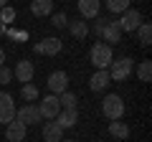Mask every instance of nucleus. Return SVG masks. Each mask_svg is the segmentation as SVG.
Masks as SVG:
<instances>
[{"label":"nucleus","instance_id":"1","mask_svg":"<svg viewBox=\"0 0 152 142\" xmlns=\"http://www.w3.org/2000/svg\"><path fill=\"white\" fill-rule=\"evenodd\" d=\"M107 71H109V79H112V81H124V79L132 76V71H134V61H132L129 56H122V59L112 61Z\"/></svg>","mask_w":152,"mask_h":142},{"label":"nucleus","instance_id":"2","mask_svg":"<svg viewBox=\"0 0 152 142\" xmlns=\"http://www.w3.org/2000/svg\"><path fill=\"white\" fill-rule=\"evenodd\" d=\"M124 99L119 97V94H107L104 97V102H102V112H104V117L107 119H122L124 117Z\"/></svg>","mask_w":152,"mask_h":142},{"label":"nucleus","instance_id":"3","mask_svg":"<svg viewBox=\"0 0 152 142\" xmlns=\"http://www.w3.org/2000/svg\"><path fill=\"white\" fill-rule=\"evenodd\" d=\"M89 59H91V64H94V69L96 71H102V69H109V64L114 61V56H112V46H107V43H94L91 46V51H89Z\"/></svg>","mask_w":152,"mask_h":142},{"label":"nucleus","instance_id":"4","mask_svg":"<svg viewBox=\"0 0 152 142\" xmlns=\"http://www.w3.org/2000/svg\"><path fill=\"white\" fill-rule=\"evenodd\" d=\"M117 23H119L122 33H134L137 28L142 26V13L137 10V8H127V10L122 13V18H119Z\"/></svg>","mask_w":152,"mask_h":142},{"label":"nucleus","instance_id":"5","mask_svg":"<svg viewBox=\"0 0 152 142\" xmlns=\"http://www.w3.org/2000/svg\"><path fill=\"white\" fill-rule=\"evenodd\" d=\"M13 119H15V99L8 91H0V124H8Z\"/></svg>","mask_w":152,"mask_h":142},{"label":"nucleus","instance_id":"6","mask_svg":"<svg viewBox=\"0 0 152 142\" xmlns=\"http://www.w3.org/2000/svg\"><path fill=\"white\" fill-rule=\"evenodd\" d=\"M15 119L23 122L26 127H31V124H36V122H41L43 117H41V112H38L36 104H23L20 109H15Z\"/></svg>","mask_w":152,"mask_h":142},{"label":"nucleus","instance_id":"7","mask_svg":"<svg viewBox=\"0 0 152 142\" xmlns=\"http://www.w3.org/2000/svg\"><path fill=\"white\" fill-rule=\"evenodd\" d=\"M48 91L51 94H64V91H69V74L66 71H53V74H48Z\"/></svg>","mask_w":152,"mask_h":142},{"label":"nucleus","instance_id":"8","mask_svg":"<svg viewBox=\"0 0 152 142\" xmlns=\"http://www.w3.org/2000/svg\"><path fill=\"white\" fill-rule=\"evenodd\" d=\"M38 112H41V117H43V119H56V114L61 112L58 97H56V94H48L46 99H41V104H38Z\"/></svg>","mask_w":152,"mask_h":142},{"label":"nucleus","instance_id":"9","mask_svg":"<svg viewBox=\"0 0 152 142\" xmlns=\"http://www.w3.org/2000/svg\"><path fill=\"white\" fill-rule=\"evenodd\" d=\"M26 132H28V127L23 124V122L13 119V122L5 124V140L8 142H23V140H26Z\"/></svg>","mask_w":152,"mask_h":142},{"label":"nucleus","instance_id":"10","mask_svg":"<svg viewBox=\"0 0 152 142\" xmlns=\"http://www.w3.org/2000/svg\"><path fill=\"white\" fill-rule=\"evenodd\" d=\"M102 41H104L107 46H117V43L122 41V28H119V23H117V20H109L107 26H104Z\"/></svg>","mask_w":152,"mask_h":142},{"label":"nucleus","instance_id":"11","mask_svg":"<svg viewBox=\"0 0 152 142\" xmlns=\"http://www.w3.org/2000/svg\"><path fill=\"white\" fill-rule=\"evenodd\" d=\"M33 74H36V66H33V61H18L15 64V71H13V79H18V81H23V84H31V79H33Z\"/></svg>","mask_w":152,"mask_h":142},{"label":"nucleus","instance_id":"12","mask_svg":"<svg viewBox=\"0 0 152 142\" xmlns=\"http://www.w3.org/2000/svg\"><path fill=\"white\" fill-rule=\"evenodd\" d=\"M33 48H36V53H41V56H56L61 48H64V43H61L58 38H43V41H38Z\"/></svg>","mask_w":152,"mask_h":142},{"label":"nucleus","instance_id":"13","mask_svg":"<svg viewBox=\"0 0 152 142\" xmlns=\"http://www.w3.org/2000/svg\"><path fill=\"white\" fill-rule=\"evenodd\" d=\"M109 81H112V79H109V71L107 69L94 71V76L89 79V89H91V91H104V89L109 86Z\"/></svg>","mask_w":152,"mask_h":142},{"label":"nucleus","instance_id":"14","mask_svg":"<svg viewBox=\"0 0 152 142\" xmlns=\"http://www.w3.org/2000/svg\"><path fill=\"white\" fill-rule=\"evenodd\" d=\"M76 122H79V112L76 109H61L58 114H56V124H58L61 130H69V127H74Z\"/></svg>","mask_w":152,"mask_h":142},{"label":"nucleus","instance_id":"15","mask_svg":"<svg viewBox=\"0 0 152 142\" xmlns=\"http://www.w3.org/2000/svg\"><path fill=\"white\" fill-rule=\"evenodd\" d=\"M99 8H102V0H79V13L81 18H96L99 15Z\"/></svg>","mask_w":152,"mask_h":142},{"label":"nucleus","instance_id":"16","mask_svg":"<svg viewBox=\"0 0 152 142\" xmlns=\"http://www.w3.org/2000/svg\"><path fill=\"white\" fill-rule=\"evenodd\" d=\"M64 140V130L56 124V119L46 122L43 124V142H61Z\"/></svg>","mask_w":152,"mask_h":142},{"label":"nucleus","instance_id":"17","mask_svg":"<svg viewBox=\"0 0 152 142\" xmlns=\"http://www.w3.org/2000/svg\"><path fill=\"white\" fill-rule=\"evenodd\" d=\"M31 13L38 15V18L51 15V13H53V0H33L31 3Z\"/></svg>","mask_w":152,"mask_h":142},{"label":"nucleus","instance_id":"18","mask_svg":"<svg viewBox=\"0 0 152 142\" xmlns=\"http://www.w3.org/2000/svg\"><path fill=\"white\" fill-rule=\"evenodd\" d=\"M109 135L117 137V140H127V137H129V127L122 119H114V122H109Z\"/></svg>","mask_w":152,"mask_h":142},{"label":"nucleus","instance_id":"19","mask_svg":"<svg viewBox=\"0 0 152 142\" xmlns=\"http://www.w3.org/2000/svg\"><path fill=\"white\" fill-rule=\"evenodd\" d=\"M66 28H69V33L74 36V38H79V41L89 36V26H86V20H71Z\"/></svg>","mask_w":152,"mask_h":142},{"label":"nucleus","instance_id":"20","mask_svg":"<svg viewBox=\"0 0 152 142\" xmlns=\"http://www.w3.org/2000/svg\"><path fill=\"white\" fill-rule=\"evenodd\" d=\"M134 33H137V38H140L142 46H150L152 43V26H150V23H142Z\"/></svg>","mask_w":152,"mask_h":142},{"label":"nucleus","instance_id":"21","mask_svg":"<svg viewBox=\"0 0 152 142\" xmlns=\"http://www.w3.org/2000/svg\"><path fill=\"white\" fill-rule=\"evenodd\" d=\"M20 97L26 99L28 104H33L38 99V86H36V84H23V86H20Z\"/></svg>","mask_w":152,"mask_h":142},{"label":"nucleus","instance_id":"22","mask_svg":"<svg viewBox=\"0 0 152 142\" xmlns=\"http://www.w3.org/2000/svg\"><path fill=\"white\" fill-rule=\"evenodd\" d=\"M104 5H107V10H112V13H124L127 8H129V0H104Z\"/></svg>","mask_w":152,"mask_h":142},{"label":"nucleus","instance_id":"23","mask_svg":"<svg viewBox=\"0 0 152 142\" xmlns=\"http://www.w3.org/2000/svg\"><path fill=\"white\" fill-rule=\"evenodd\" d=\"M137 79H140V81H150L152 79V61H142V64L137 66Z\"/></svg>","mask_w":152,"mask_h":142},{"label":"nucleus","instance_id":"24","mask_svg":"<svg viewBox=\"0 0 152 142\" xmlns=\"http://www.w3.org/2000/svg\"><path fill=\"white\" fill-rule=\"evenodd\" d=\"M58 104H61V109H76V94L71 91L58 94Z\"/></svg>","mask_w":152,"mask_h":142},{"label":"nucleus","instance_id":"25","mask_svg":"<svg viewBox=\"0 0 152 142\" xmlns=\"http://www.w3.org/2000/svg\"><path fill=\"white\" fill-rule=\"evenodd\" d=\"M13 20H15V8L5 5L3 10H0V23H3V26H10Z\"/></svg>","mask_w":152,"mask_h":142},{"label":"nucleus","instance_id":"26","mask_svg":"<svg viewBox=\"0 0 152 142\" xmlns=\"http://www.w3.org/2000/svg\"><path fill=\"white\" fill-rule=\"evenodd\" d=\"M107 18H99L96 15V20L91 23V28H89V33H94V36H96V38H102V31H104V26H107Z\"/></svg>","mask_w":152,"mask_h":142},{"label":"nucleus","instance_id":"27","mask_svg":"<svg viewBox=\"0 0 152 142\" xmlns=\"http://www.w3.org/2000/svg\"><path fill=\"white\" fill-rule=\"evenodd\" d=\"M51 23H53L56 28H66L69 26V18H66V13H53V15H51Z\"/></svg>","mask_w":152,"mask_h":142},{"label":"nucleus","instance_id":"28","mask_svg":"<svg viewBox=\"0 0 152 142\" xmlns=\"http://www.w3.org/2000/svg\"><path fill=\"white\" fill-rule=\"evenodd\" d=\"M13 81V69L8 66H0V86H5V84Z\"/></svg>","mask_w":152,"mask_h":142},{"label":"nucleus","instance_id":"29","mask_svg":"<svg viewBox=\"0 0 152 142\" xmlns=\"http://www.w3.org/2000/svg\"><path fill=\"white\" fill-rule=\"evenodd\" d=\"M0 66H5V48L0 46Z\"/></svg>","mask_w":152,"mask_h":142},{"label":"nucleus","instance_id":"30","mask_svg":"<svg viewBox=\"0 0 152 142\" xmlns=\"http://www.w3.org/2000/svg\"><path fill=\"white\" fill-rule=\"evenodd\" d=\"M8 5V0H0V10H3V8H5Z\"/></svg>","mask_w":152,"mask_h":142},{"label":"nucleus","instance_id":"31","mask_svg":"<svg viewBox=\"0 0 152 142\" xmlns=\"http://www.w3.org/2000/svg\"><path fill=\"white\" fill-rule=\"evenodd\" d=\"M3 33H5V26H3V23H0V36H3Z\"/></svg>","mask_w":152,"mask_h":142}]
</instances>
